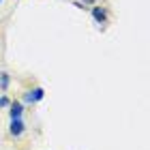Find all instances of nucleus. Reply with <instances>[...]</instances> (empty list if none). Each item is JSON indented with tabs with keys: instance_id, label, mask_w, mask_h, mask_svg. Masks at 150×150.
Here are the masks:
<instances>
[{
	"instance_id": "obj_2",
	"label": "nucleus",
	"mask_w": 150,
	"mask_h": 150,
	"mask_svg": "<svg viewBox=\"0 0 150 150\" xmlns=\"http://www.w3.org/2000/svg\"><path fill=\"white\" fill-rule=\"evenodd\" d=\"M24 131H26L24 120L22 118H13L11 120V127H9V135H11V137H22Z\"/></svg>"
},
{
	"instance_id": "obj_1",
	"label": "nucleus",
	"mask_w": 150,
	"mask_h": 150,
	"mask_svg": "<svg viewBox=\"0 0 150 150\" xmlns=\"http://www.w3.org/2000/svg\"><path fill=\"white\" fill-rule=\"evenodd\" d=\"M45 97V90L41 86H37V88H32V90H28L24 94V103H28V105H35V103H39L41 99Z\"/></svg>"
},
{
	"instance_id": "obj_5",
	"label": "nucleus",
	"mask_w": 150,
	"mask_h": 150,
	"mask_svg": "<svg viewBox=\"0 0 150 150\" xmlns=\"http://www.w3.org/2000/svg\"><path fill=\"white\" fill-rule=\"evenodd\" d=\"M9 84H11V75L6 71H2V73H0V90L6 92V90H9Z\"/></svg>"
},
{
	"instance_id": "obj_6",
	"label": "nucleus",
	"mask_w": 150,
	"mask_h": 150,
	"mask_svg": "<svg viewBox=\"0 0 150 150\" xmlns=\"http://www.w3.org/2000/svg\"><path fill=\"white\" fill-rule=\"evenodd\" d=\"M9 105H11V99L2 94V97H0V107H9Z\"/></svg>"
},
{
	"instance_id": "obj_4",
	"label": "nucleus",
	"mask_w": 150,
	"mask_h": 150,
	"mask_svg": "<svg viewBox=\"0 0 150 150\" xmlns=\"http://www.w3.org/2000/svg\"><path fill=\"white\" fill-rule=\"evenodd\" d=\"M9 116H11V120L13 118H22V116H24V103H22V101H11Z\"/></svg>"
},
{
	"instance_id": "obj_3",
	"label": "nucleus",
	"mask_w": 150,
	"mask_h": 150,
	"mask_svg": "<svg viewBox=\"0 0 150 150\" xmlns=\"http://www.w3.org/2000/svg\"><path fill=\"white\" fill-rule=\"evenodd\" d=\"M90 13H92V17H94L97 24H105L107 22V9L105 6H92Z\"/></svg>"
},
{
	"instance_id": "obj_8",
	"label": "nucleus",
	"mask_w": 150,
	"mask_h": 150,
	"mask_svg": "<svg viewBox=\"0 0 150 150\" xmlns=\"http://www.w3.org/2000/svg\"><path fill=\"white\" fill-rule=\"evenodd\" d=\"M0 4H2V0H0Z\"/></svg>"
},
{
	"instance_id": "obj_7",
	"label": "nucleus",
	"mask_w": 150,
	"mask_h": 150,
	"mask_svg": "<svg viewBox=\"0 0 150 150\" xmlns=\"http://www.w3.org/2000/svg\"><path fill=\"white\" fill-rule=\"evenodd\" d=\"M79 2L84 4V6H86V4H94V2H97V0H79Z\"/></svg>"
}]
</instances>
